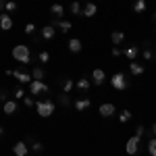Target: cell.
<instances>
[{"mask_svg":"<svg viewBox=\"0 0 156 156\" xmlns=\"http://www.w3.org/2000/svg\"><path fill=\"white\" fill-rule=\"evenodd\" d=\"M23 104H25L27 108H31L34 104H36V102H34V98H27V96H25V98H23Z\"/></svg>","mask_w":156,"mask_h":156,"instance_id":"obj_36","label":"cell"},{"mask_svg":"<svg viewBox=\"0 0 156 156\" xmlns=\"http://www.w3.org/2000/svg\"><path fill=\"white\" fill-rule=\"evenodd\" d=\"M144 133H146V127H144V125H137V127H135V135L144 137Z\"/></svg>","mask_w":156,"mask_h":156,"instance_id":"obj_34","label":"cell"},{"mask_svg":"<svg viewBox=\"0 0 156 156\" xmlns=\"http://www.w3.org/2000/svg\"><path fill=\"white\" fill-rule=\"evenodd\" d=\"M15 98H17V100H21V98H25V92L21 90V87H19V90H15Z\"/></svg>","mask_w":156,"mask_h":156,"instance_id":"obj_37","label":"cell"},{"mask_svg":"<svg viewBox=\"0 0 156 156\" xmlns=\"http://www.w3.org/2000/svg\"><path fill=\"white\" fill-rule=\"evenodd\" d=\"M96 12H98L96 2H85L83 9H81V15H83V17H87V19H92V17H94Z\"/></svg>","mask_w":156,"mask_h":156,"instance_id":"obj_8","label":"cell"},{"mask_svg":"<svg viewBox=\"0 0 156 156\" xmlns=\"http://www.w3.org/2000/svg\"><path fill=\"white\" fill-rule=\"evenodd\" d=\"M54 36H56V29H54L52 25H46V27H42V40H52Z\"/></svg>","mask_w":156,"mask_h":156,"instance_id":"obj_17","label":"cell"},{"mask_svg":"<svg viewBox=\"0 0 156 156\" xmlns=\"http://www.w3.org/2000/svg\"><path fill=\"white\" fill-rule=\"evenodd\" d=\"M140 140H142L140 135H131V137L127 140V144H125V152L131 154V156L137 154V150H140Z\"/></svg>","mask_w":156,"mask_h":156,"instance_id":"obj_4","label":"cell"},{"mask_svg":"<svg viewBox=\"0 0 156 156\" xmlns=\"http://www.w3.org/2000/svg\"><path fill=\"white\" fill-rule=\"evenodd\" d=\"M17 110H19L17 100H6V102H2V112H4V115H15Z\"/></svg>","mask_w":156,"mask_h":156,"instance_id":"obj_7","label":"cell"},{"mask_svg":"<svg viewBox=\"0 0 156 156\" xmlns=\"http://www.w3.org/2000/svg\"><path fill=\"white\" fill-rule=\"evenodd\" d=\"M31 148H34V152H42V150H44L42 142H31Z\"/></svg>","mask_w":156,"mask_h":156,"instance_id":"obj_33","label":"cell"},{"mask_svg":"<svg viewBox=\"0 0 156 156\" xmlns=\"http://www.w3.org/2000/svg\"><path fill=\"white\" fill-rule=\"evenodd\" d=\"M4 4H6V0H0V12H4Z\"/></svg>","mask_w":156,"mask_h":156,"instance_id":"obj_39","label":"cell"},{"mask_svg":"<svg viewBox=\"0 0 156 156\" xmlns=\"http://www.w3.org/2000/svg\"><path fill=\"white\" fill-rule=\"evenodd\" d=\"M67 46H69V50H71V52H75V54H77V52H81V48H83L81 40H77V37H71Z\"/></svg>","mask_w":156,"mask_h":156,"instance_id":"obj_15","label":"cell"},{"mask_svg":"<svg viewBox=\"0 0 156 156\" xmlns=\"http://www.w3.org/2000/svg\"><path fill=\"white\" fill-rule=\"evenodd\" d=\"M37 58H40V62H48V60H50V52H46V50H42V52L37 54Z\"/></svg>","mask_w":156,"mask_h":156,"instance_id":"obj_30","label":"cell"},{"mask_svg":"<svg viewBox=\"0 0 156 156\" xmlns=\"http://www.w3.org/2000/svg\"><path fill=\"white\" fill-rule=\"evenodd\" d=\"M110 85H112L115 90H125V87H127L125 75H123V73H115V75L110 77Z\"/></svg>","mask_w":156,"mask_h":156,"instance_id":"obj_5","label":"cell"},{"mask_svg":"<svg viewBox=\"0 0 156 156\" xmlns=\"http://www.w3.org/2000/svg\"><path fill=\"white\" fill-rule=\"evenodd\" d=\"M12 58L17 62H21V65H29L31 62V50H29V46L27 44H17L12 48Z\"/></svg>","mask_w":156,"mask_h":156,"instance_id":"obj_1","label":"cell"},{"mask_svg":"<svg viewBox=\"0 0 156 156\" xmlns=\"http://www.w3.org/2000/svg\"><path fill=\"white\" fill-rule=\"evenodd\" d=\"M81 9H83V6H81V2H79V0L71 2V6H69V11H71L73 15H81Z\"/></svg>","mask_w":156,"mask_h":156,"instance_id":"obj_24","label":"cell"},{"mask_svg":"<svg viewBox=\"0 0 156 156\" xmlns=\"http://www.w3.org/2000/svg\"><path fill=\"white\" fill-rule=\"evenodd\" d=\"M12 27V17L9 12H0V29L2 31H9Z\"/></svg>","mask_w":156,"mask_h":156,"instance_id":"obj_9","label":"cell"},{"mask_svg":"<svg viewBox=\"0 0 156 156\" xmlns=\"http://www.w3.org/2000/svg\"><path fill=\"white\" fill-rule=\"evenodd\" d=\"M150 131H152V135H154V137H156V123H154V125H152V129H150Z\"/></svg>","mask_w":156,"mask_h":156,"instance_id":"obj_40","label":"cell"},{"mask_svg":"<svg viewBox=\"0 0 156 156\" xmlns=\"http://www.w3.org/2000/svg\"><path fill=\"white\" fill-rule=\"evenodd\" d=\"M110 40H112L115 46H119V44H123V40H125V34H123V31H112Z\"/></svg>","mask_w":156,"mask_h":156,"instance_id":"obj_19","label":"cell"},{"mask_svg":"<svg viewBox=\"0 0 156 156\" xmlns=\"http://www.w3.org/2000/svg\"><path fill=\"white\" fill-rule=\"evenodd\" d=\"M36 110L40 117H52V112H54V102H50L48 98H44V100H37L36 102Z\"/></svg>","mask_w":156,"mask_h":156,"instance_id":"obj_2","label":"cell"},{"mask_svg":"<svg viewBox=\"0 0 156 156\" xmlns=\"http://www.w3.org/2000/svg\"><path fill=\"white\" fill-rule=\"evenodd\" d=\"M12 77H15L19 83H31V75H29V73H25V71H21V69L12 71Z\"/></svg>","mask_w":156,"mask_h":156,"instance_id":"obj_11","label":"cell"},{"mask_svg":"<svg viewBox=\"0 0 156 156\" xmlns=\"http://www.w3.org/2000/svg\"><path fill=\"white\" fill-rule=\"evenodd\" d=\"M29 92H31V96H40V94H48L50 87L42 79H31V83H29Z\"/></svg>","mask_w":156,"mask_h":156,"instance_id":"obj_3","label":"cell"},{"mask_svg":"<svg viewBox=\"0 0 156 156\" xmlns=\"http://www.w3.org/2000/svg\"><path fill=\"white\" fill-rule=\"evenodd\" d=\"M77 90H81V92H87V90H90V85H92V81H90V79H85V77H81V79H79V81H77Z\"/></svg>","mask_w":156,"mask_h":156,"instance_id":"obj_20","label":"cell"},{"mask_svg":"<svg viewBox=\"0 0 156 156\" xmlns=\"http://www.w3.org/2000/svg\"><path fill=\"white\" fill-rule=\"evenodd\" d=\"M92 81H94L96 85H102L104 81H106V75H104V71H102V69H94V71H92Z\"/></svg>","mask_w":156,"mask_h":156,"instance_id":"obj_13","label":"cell"},{"mask_svg":"<svg viewBox=\"0 0 156 156\" xmlns=\"http://www.w3.org/2000/svg\"><path fill=\"white\" fill-rule=\"evenodd\" d=\"M148 152H150V156H156V137L148 140Z\"/></svg>","mask_w":156,"mask_h":156,"instance_id":"obj_27","label":"cell"},{"mask_svg":"<svg viewBox=\"0 0 156 156\" xmlns=\"http://www.w3.org/2000/svg\"><path fill=\"white\" fill-rule=\"evenodd\" d=\"M17 9H19V4H17L15 0H6V4H4V12H9V15H11V12H15Z\"/></svg>","mask_w":156,"mask_h":156,"instance_id":"obj_23","label":"cell"},{"mask_svg":"<svg viewBox=\"0 0 156 156\" xmlns=\"http://www.w3.org/2000/svg\"><path fill=\"white\" fill-rule=\"evenodd\" d=\"M112 56H121V50L117 48V46H115V48H112Z\"/></svg>","mask_w":156,"mask_h":156,"instance_id":"obj_38","label":"cell"},{"mask_svg":"<svg viewBox=\"0 0 156 156\" xmlns=\"http://www.w3.org/2000/svg\"><path fill=\"white\" fill-rule=\"evenodd\" d=\"M12 152H15V156H27L29 146L25 144V142H17V144L12 146Z\"/></svg>","mask_w":156,"mask_h":156,"instance_id":"obj_12","label":"cell"},{"mask_svg":"<svg viewBox=\"0 0 156 156\" xmlns=\"http://www.w3.org/2000/svg\"><path fill=\"white\" fill-rule=\"evenodd\" d=\"M36 29H37V27L34 23H27V25H25V34H27V36H34V34H36Z\"/></svg>","mask_w":156,"mask_h":156,"instance_id":"obj_31","label":"cell"},{"mask_svg":"<svg viewBox=\"0 0 156 156\" xmlns=\"http://www.w3.org/2000/svg\"><path fill=\"white\" fill-rule=\"evenodd\" d=\"M129 119H131V110H123V112L119 115V121H121V123H127Z\"/></svg>","mask_w":156,"mask_h":156,"instance_id":"obj_29","label":"cell"},{"mask_svg":"<svg viewBox=\"0 0 156 156\" xmlns=\"http://www.w3.org/2000/svg\"><path fill=\"white\" fill-rule=\"evenodd\" d=\"M60 83H62V92H65V94H69L73 90V85H75L71 79H60Z\"/></svg>","mask_w":156,"mask_h":156,"instance_id":"obj_26","label":"cell"},{"mask_svg":"<svg viewBox=\"0 0 156 156\" xmlns=\"http://www.w3.org/2000/svg\"><path fill=\"white\" fill-rule=\"evenodd\" d=\"M144 11H146V0H135L133 2V12L140 15V12H144Z\"/></svg>","mask_w":156,"mask_h":156,"instance_id":"obj_22","label":"cell"},{"mask_svg":"<svg viewBox=\"0 0 156 156\" xmlns=\"http://www.w3.org/2000/svg\"><path fill=\"white\" fill-rule=\"evenodd\" d=\"M29 75H31V79H44V69L42 67H34V71Z\"/></svg>","mask_w":156,"mask_h":156,"instance_id":"obj_25","label":"cell"},{"mask_svg":"<svg viewBox=\"0 0 156 156\" xmlns=\"http://www.w3.org/2000/svg\"><path fill=\"white\" fill-rule=\"evenodd\" d=\"M50 25H52V27H58L62 34H67V31H71V29H73L71 21H62V19H54V21H52Z\"/></svg>","mask_w":156,"mask_h":156,"instance_id":"obj_10","label":"cell"},{"mask_svg":"<svg viewBox=\"0 0 156 156\" xmlns=\"http://www.w3.org/2000/svg\"><path fill=\"white\" fill-rule=\"evenodd\" d=\"M6 100H9V92L2 87V90H0V102H6Z\"/></svg>","mask_w":156,"mask_h":156,"instance_id":"obj_35","label":"cell"},{"mask_svg":"<svg viewBox=\"0 0 156 156\" xmlns=\"http://www.w3.org/2000/svg\"><path fill=\"white\" fill-rule=\"evenodd\" d=\"M137 54H140V50H137V46H129V48L125 50V56H127L129 60H135V56H137Z\"/></svg>","mask_w":156,"mask_h":156,"instance_id":"obj_21","label":"cell"},{"mask_svg":"<svg viewBox=\"0 0 156 156\" xmlns=\"http://www.w3.org/2000/svg\"><path fill=\"white\" fill-rule=\"evenodd\" d=\"M50 12H52V17H54V19H60V17H62V12H65V6L56 2V4H52V6H50Z\"/></svg>","mask_w":156,"mask_h":156,"instance_id":"obj_18","label":"cell"},{"mask_svg":"<svg viewBox=\"0 0 156 156\" xmlns=\"http://www.w3.org/2000/svg\"><path fill=\"white\" fill-rule=\"evenodd\" d=\"M129 71H131L133 75H144L146 67H144V65H140V62H135V60H131V62H129Z\"/></svg>","mask_w":156,"mask_h":156,"instance_id":"obj_16","label":"cell"},{"mask_svg":"<svg viewBox=\"0 0 156 156\" xmlns=\"http://www.w3.org/2000/svg\"><path fill=\"white\" fill-rule=\"evenodd\" d=\"M98 112H100V117L108 119V117H112V115L117 112V108H115V104H110V102H104V104H100Z\"/></svg>","mask_w":156,"mask_h":156,"instance_id":"obj_6","label":"cell"},{"mask_svg":"<svg viewBox=\"0 0 156 156\" xmlns=\"http://www.w3.org/2000/svg\"><path fill=\"white\" fill-rule=\"evenodd\" d=\"M2 133H4V127H2V125H0V135H2Z\"/></svg>","mask_w":156,"mask_h":156,"instance_id":"obj_41","label":"cell"},{"mask_svg":"<svg viewBox=\"0 0 156 156\" xmlns=\"http://www.w3.org/2000/svg\"><path fill=\"white\" fill-rule=\"evenodd\" d=\"M154 19H156V12H154Z\"/></svg>","mask_w":156,"mask_h":156,"instance_id":"obj_42","label":"cell"},{"mask_svg":"<svg viewBox=\"0 0 156 156\" xmlns=\"http://www.w3.org/2000/svg\"><path fill=\"white\" fill-rule=\"evenodd\" d=\"M56 100H58V104H60V106H69V102H71V100H69V96H67L65 92H62V94H60V96L56 98Z\"/></svg>","mask_w":156,"mask_h":156,"instance_id":"obj_28","label":"cell"},{"mask_svg":"<svg viewBox=\"0 0 156 156\" xmlns=\"http://www.w3.org/2000/svg\"><path fill=\"white\" fill-rule=\"evenodd\" d=\"M90 106H92V100H90V98H79V100H75V110H79V112L87 110Z\"/></svg>","mask_w":156,"mask_h":156,"instance_id":"obj_14","label":"cell"},{"mask_svg":"<svg viewBox=\"0 0 156 156\" xmlns=\"http://www.w3.org/2000/svg\"><path fill=\"white\" fill-rule=\"evenodd\" d=\"M142 56H144V60H152L154 58V52H152L150 48H146L144 52H142Z\"/></svg>","mask_w":156,"mask_h":156,"instance_id":"obj_32","label":"cell"},{"mask_svg":"<svg viewBox=\"0 0 156 156\" xmlns=\"http://www.w3.org/2000/svg\"><path fill=\"white\" fill-rule=\"evenodd\" d=\"M154 31H156V27H154Z\"/></svg>","mask_w":156,"mask_h":156,"instance_id":"obj_43","label":"cell"}]
</instances>
